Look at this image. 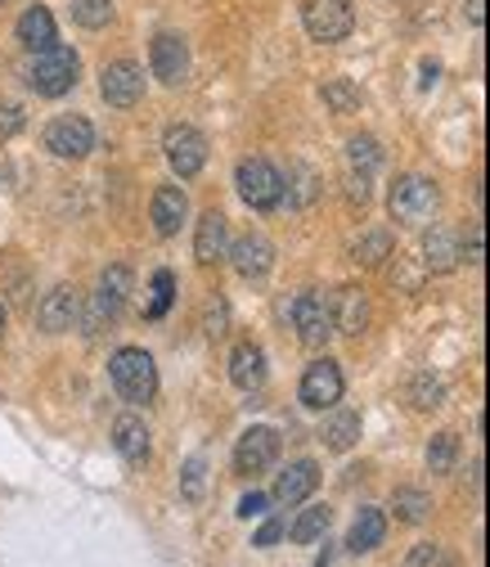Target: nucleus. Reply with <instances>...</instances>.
I'll return each mask as SVG.
<instances>
[{"instance_id":"obj_1","label":"nucleus","mask_w":490,"mask_h":567,"mask_svg":"<svg viewBox=\"0 0 490 567\" xmlns=\"http://www.w3.org/2000/svg\"><path fill=\"white\" fill-rule=\"evenodd\" d=\"M108 379L117 388L122 401L131 405H149L158 396V365L145 347H122L113 351V361H108Z\"/></svg>"},{"instance_id":"obj_2","label":"nucleus","mask_w":490,"mask_h":567,"mask_svg":"<svg viewBox=\"0 0 490 567\" xmlns=\"http://www.w3.org/2000/svg\"><path fill=\"white\" fill-rule=\"evenodd\" d=\"M77 73H82L77 54L54 41L50 50H41V54L32 59V68H28V86H32L37 95H45V100H59V95H67V91L77 86Z\"/></svg>"},{"instance_id":"obj_3","label":"nucleus","mask_w":490,"mask_h":567,"mask_svg":"<svg viewBox=\"0 0 490 567\" xmlns=\"http://www.w3.org/2000/svg\"><path fill=\"white\" fill-rule=\"evenodd\" d=\"M234 185L252 212H274L284 203V176H279L274 163H265V158H243L234 172Z\"/></svg>"},{"instance_id":"obj_4","label":"nucleus","mask_w":490,"mask_h":567,"mask_svg":"<svg viewBox=\"0 0 490 567\" xmlns=\"http://www.w3.org/2000/svg\"><path fill=\"white\" fill-rule=\"evenodd\" d=\"M302 23H306L311 41L337 45V41L352 37L356 10H352V0H306V6H302Z\"/></svg>"},{"instance_id":"obj_5","label":"nucleus","mask_w":490,"mask_h":567,"mask_svg":"<svg viewBox=\"0 0 490 567\" xmlns=\"http://www.w3.org/2000/svg\"><path fill=\"white\" fill-rule=\"evenodd\" d=\"M387 207H392V221H400V226H424V221H432V212H437V185L424 181V176H400V181L392 185Z\"/></svg>"},{"instance_id":"obj_6","label":"nucleus","mask_w":490,"mask_h":567,"mask_svg":"<svg viewBox=\"0 0 490 567\" xmlns=\"http://www.w3.org/2000/svg\"><path fill=\"white\" fill-rule=\"evenodd\" d=\"M126 298H131V270H126V266H108V270L100 275V289H95V298H91L86 329H91V333H100L104 324H113V320L122 316Z\"/></svg>"},{"instance_id":"obj_7","label":"nucleus","mask_w":490,"mask_h":567,"mask_svg":"<svg viewBox=\"0 0 490 567\" xmlns=\"http://www.w3.org/2000/svg\"><path fill=\"white\" fill-rule=\"evenodd\" d=\"M163 150H167V163H171V172H176L180 181H194V176L207 167V140H202V131H194V126H167Z\"/></svg>"},{"instance_id":"obj_8","label":"nucleus","mask_w":490,"mask_h":567,"mask_svg":"<svg viewBox=\"0 0 490 567\" xmlns=\"http://www.w3.org/2000/svg\"><path fill=\"white\" fill-rule=\"evenodd\" d=\"M45 150L54 158H63V163H77V158H86L95 150V126L86 117H54L45 126Z\"/></svg>"},{"instance_id":"obj_9","label":"nucleus","mask_w":490,"mask_h":567,"mask_svg":"<svg viewBox=\"0 0 490 567\" xmlns=\"http://www.w3.org/2000/svg\"><path fill=\"white\" fill-rule=\"evenodd\" d=\"M100 91L113 109H135L139 100H145V68H139L135 59H117L108 63L100 73Z\"/></svg>"},{"instance_id":"obj_10","label":"nucleus","mask_w":490,"mask_h":567,"mask_svg":"<svg viewBox=\"0 0 490 567\" xmlns=\"http://www.w3.org/2000/svg\"><path fill=\"white\" fill-rule=\"evenodd\" d=\"M289 320L306 347H324V338L333 333V316H329V302L320 293H298L289 302Z\"/></svg>"},{"instance_id":"obj_11","label":"nucleus","mask_w":490,"mask_h":567,"mask_svg":"<svg viewBox=\"0 0 490 567\" xmlns=\"http://www.w3.org/2000/svg\"><path fill=\"white\" fill-rule=\"evenodd\" d=\"M337 401H342V370H337V361H329V357L311 361L306 374H302V405L306 410H333Z\"/></svg>"},{"instance_id":"obj_12","label":"nucleus","mask_w":490,"mask_h":567,"mask_svg":"<svg viewBox=\"0 0 490 567\" xmlns=\"http://www.w3.org/2000/svg\"><path fill=\"white\" fill-rule=\"evenodd\" d=\"M274 460H279V433H274V429H265V423L248 429V433L239 437V446H234V468H239L243 477L265 473Z\"/></svg>"},{"instance_id":"obj_13","label":"nucleus","mask_w":490,"mask_h":567,"mask_svg":"<svg viewBox=\"0 0 490 567\" xmlns=\"http://www.w3.org/2000/svg\"><path fill=\"white\" fill-rule=\"evenodd\" d=\"M149 63H154V78L167 86H180L189 78V45L176 32H158L149 45Z\"/></svg>"},{"instance_id":"obj_14","label":"nucleus","mask_w":490,"mask_h":567,"mask_svg":"<svg viewBox=\"0 0 490 567\" xmlns=\"http://www.w3.org/2000/svg\"><path fill=\"white\" fill-rule=\"evenodd\" d=\"M77 316H82V302H77L73 284H59V289H50L41 298V307H37V324L45 333H67V329L77 324Z\"/></svg>"},{"instance_id":"obj_15","label":"nucleus","mask_w":490,"mask_h":567,"mask_svg":"<svg viewBox=\"0 0 490 567\" xmlns=\"http://www.w3.org/2000/svg\"><path fill=\"white\" fill-rule=\"evenodd\" d=\"M333 316V329L346 333V338H361L369 329V298L365 289H356V284H346V289H337V302L329 307Z\"/></svg>"},{"instance_id":"obj_16","label":"nucleus","mask_w":490,"mask_h":567,"mask_svg":"<svg viewBox=\"0 0 490 567\" xmlns=\"http://www.w3.org/2000/svg\"><path fill=\"white\" fill-rule=\"evenodd\" d=\"M230 261H234V270H239L243 279H261V275L274 266V244H270L265 235L248 230V235H239V239H234Z\"/></svg>"},{"instance_id":"obj_17","label":"nucleus","mask_w":490,"mask_h":567,"mask_svg":"<svg viewBox=\"0 0 490 567\" xmlns=\"http://www.w3.org/2000/svg\"><path fill=\"white\" fill-rule=\"evenodd\" d=\"M149 217H154V230H158L163 239L180 235V226H185V217H189V198H185V189H180V185H163V189L154 194Z\"/></svg>"},{"instance_id":"obj_18","label":"nucleus","mask_w":490,"mask_h":567,"mask_svg":"<svg viewBox=\"0 0 490 567\" xmlns=\"http://www.w3.org/2000/svg\"><path fill=\"white\" fill-rule=\"evenodd\" d=\"M315 486H320V468H315V460H298V464H289L284 473H279V482H274V501H279V505H302Z\"/></svg>"},{"instance_id":"obj_19","label":"nucleus","mask_w":490,"mask_h":567,"mask_svg":"<svg viewBox=\"0 0 490 567\" xmlns=\"http://www.w3.org/2000/svg\"><path fill=\"white\" fill-rule=\"evenodd\" d=\"M194 257L202 266H217L226 257V217L212 207V212H202V221H198V235H194Z\"/></svg>"},{"instance_id":"obj_20","label":"nucleus","mask_w":490,"mask_h":567,"mask_svg":"<svg viewBox=\"0 0 490 567\" xmlns=\"http://www.w3.org/2000/svg\"><path fill=\"white\" fill-rule=\"evenodd\" d=\"M230 379H234V388H243V392H257V388L265 383V351H261L257 342H239V347H234Z\"/></svg>"},{"instance_id":"obj_21","label":"nucleus","mask_w":490,"mask_h":567,"mask_svg":"<svg viewBox=\"0 0 490 567\" xmlns=\"http://www.w3.org/2000/svg\"><path fill=\"white\" fill-rule=\"evenodd\" d=\"M113 446H117V455L126 464H149V429L139 419H131V414L113 423Z\"/></svg>"},{"instance_id":"obj_22","label":"nucleus","mask_w":490,"mask_h":567,"mask_svg":"<svg viewBox=\"0 0 490 567\" xmlns=\"http://www.w3.org/2000/svg\"><path fill=\"white\" fill-rule=\"evenodd\" d=\"M383 536H387V518L378 509H361L356 523H352V532H346V549H352V554H369V549L383 545Z\"/></svg>"},{"instance_id":"obj_23","label":"nucleus","mask_w":490,"mask_h":567,"mask_svg":"<svg viewBox=\"0 0 490 567\" xmlns=\"http://www.w3.org/2000/svg\"><path fill=\"white\" fill-rule=\"evenodd\" d=\"M19 41L32 50V54H41V50H50L59 37H54V14L45 10V6H32L23 19H19Z\"/></svg>"},{"instance_id":"obj_24","label":"nucleus","mask_w":490,"mask_h":567,"mask_svg":"<svg viewBox=\"0 0 490 567\" xmlns=\"http://www.w3.org/2000/svg\"><path fill=\"white\" fill-rule=\"evenodd\" d=\"M424 266L432 270V275H450L455 266H459V248H455V235L450 230H428V239H424Z\"/></svg>"},{"instance_id":"obj_25","label":"nucleus","mask_w":490,"mask_h":567,"mask_svg":"<svg viewBox=\"0 0 490 567\" xmlns=\"http://www.w3.org/2000/svg\"><path fill=\"white\" fill-rule=\"evenodd\" d=\"M356 437H361V414H356V410H337V414L324 423V446L337 451V455L352 451Z\"/></svg>"},{"instance_id":"obj_26","label":"nucleus","mask_w":490,"mask_h":567,"mask_svg":"<svg viewBox=\"0 0 490 567\" xmlns=\"http://www.w3.org/2000/svg\"><path fill=\"white\" fill-rule=\"evenodd\" d=\"M428 509H432L428 491H418V486H396V491H392V514H396L400 523L418 527V523L428 518Z\"/></svg>"},{"instance_id":"obj_27","label":"nucleus","mask_w":490,"mask_h":567,"mask_svg":"<svg viewBox=\"0 0 490 567\" xmlns=\"http://www.w3.org/2000/svg\"><path fill=\"white\" fill-rule=\"evenodd\" d=\"M329 518H333V514H329V505H311V509H302V514H298V523H293V527H284V532L293 536V545H315V540L329 532Z\"/></svg>"},{"instance_id":"obj_28","label":"nucleus","mask_w":490,"mask_h":567,"mask_svg":"<svg viewBox=\"0 0 490 567\" xmlns=\"http://www.w3.org/2000/svg\"><path fill=\"white\" fill-rule=\"evenodd\" d=\"M352 252H356V261H361V266H383V261L392 257V235H387V230H369V235H361V239H356V248H352Z\"/></svg>"},{"instance_id":"obj_29","label":"nucleus","mask_w":490,"mask_h":567,"mask_svg":"<svg viewBox=\"0 0 490 567\" xmlns=\"http://www.w3.org/2000/svg\"><path fill=\"white\" fill-rule=\"evenodd\" d=\"M324 104L333 109V113H361V91L346 82V78H333V82H324Z\"/></svg>"},{"instance_id":"obj_30","label":"nucleus","mask_w":490,"mask_h":567,"mask_svg":"<svg viewBox=\"0 0 490 567\" xmlns=\"http://www.w3.org/2000/svg\"><path fill=\"white\" fill-rule=\"evenodd\" d=\"M73 23L82 28H108L113 23V0H73Z\"/></svg>"},{"instance_id":"obj_31","label":"nucleus","mask_w":490,"mask_h":567,"mask_svg":"<svg viewBox=\"0 0 490 567\" xmlns=\"http://www.w3.org/2000/svg\"><path fill=\"white\" fill-rule=\"evenodd\" d=\"M409 401H414V410H437V405L446 401L441 379H432V374H414V383H409Z\"/></svg>"},{"instance_id":"obj_32","label":"nucleus","mask_w":490,"mask_h":567,"mask_svg":"<svg viewBox=\"0 0 490 567\" xmlns=\"http://www.w3.org/2000/svg\"><path fill=\"white\" fill-rule=\"evenodd\" d=\"M455 460H459V437H455V433H437V437L428 442V468H432V473H450Z\"/></svg>"},{"instance_id":"obj_33","label":"nucleus","mask_w":490,"mask_h":567,"mask_svg":"<svg viewBox=\"0 0 490 567\" xmlns=\"http://www.w3.org/2000/svg\"><path fill=\"white\" fill-rule=\"evenodd\" d=\"M346 158H352L356 172H374L383 163V150L374 135H356V140H346Z\"/></svg>"},{"instance_id":"obj_34","label":"nucleus","mask_w":490,"mask_h":567,"mask_svg":"<svg viewBox=\"0 0 490 567\" xmlns=\"http://www.w3.org/2000/svg\"><path fill=\"white\" fill-rule=\"evenodd\" d=\"M289 181H293V185H289L293 203H298V207H311V203H315V194H320V176H315L311 167H302V163H298V167H289Z\"/></svg>"},{"instance_id":"obj_35","label":"nucleus","mask_w":490,"mask_h":567,"mask_svg":"<svg viewBox=\"0 0 490 567\" xmlns=\"http://www.w3.org/2000/svg\"><path fill=\"white\" fill-rule=\"evenodd\" d=\"M171 293H176V279H171V270H158V275H154V302H149V320H163V316H167Z\"/></svg>"},{"instance_id":"obj_36","label":"nucleus","mask_w":490,"mask_h":567,"mask_svg":"<svg viewBox=\"0 0 490 567\" xmlns=\"http://www.w3.org/2000/svg\"><path fill=\"white\" fill-rule=\"evenodd\" d=\"M202 473H207V464L194 455L189 464H185V473H180V495H185V501L194 505V501H202Z\"/></svg>"},{"instance_id":"obj_37","label":"nucleus","mask_w":490,"mask_h":567,"mask_svg":"<svg viewBox=\"0 0 490 567\" xmlns=\"http://www.w3.org/2000/svg\"><path fill=\"white\" fill-rule=\"evenodd\" d=\"M23 131V109L19 104H0V140H10Z\"/></svg>"},{"instance_id":"obj_38","label":"nucleus","mask_w":490,"mask_h":567,"mask_svg":"<svg viewBox=\"0 0 490 567\" xmlns=\"http://www.w3.org/2000/svg\"><path fill=\"white\" fill-rule=\"evenodd\" d=\"M346 198H352V203H369V172H352V176H346Z\"/></svg>"},{"instance_id":"obj_39","label":"nucleus","mask_w":490,"mask_h":567,"mask_svg":"<svg viewBox=\"0 0 490 567\" xmlns=\"http://www.w3.org/2000/svg\"><path fill=\"white\" fill-rule=\"evenodd\" d=\"M279 540H284V523H279V518L261 523V532L252 536V545H257V549H270V545H279Z\"/></svg>"},{"instance_id":"obj_40","label":"nucleus","mask_w":490,"mask_h":567,"mask_svg":"<svg viewBox=\"0 0 490 567\" xmlns=\"http://www.w3.org/2000/svg\"><path fill=\"white\" fill-rule=\"evenodd\" d=\"M265 505H270L265 495H261V491H252V495H243V501H239V518H261V514H265Z\"/></svg>"},{"instance_id":"obj_41","label":"nucleus","mask_w":490,"mask_h":567,"mask_svg":"<svg viewBox=\"0 0 490 567\" xmlns=\"http://www.w3.org/2000/svg\"><path fill=\"white\" fill-rule=\"evenodd\" d=\"M459 257H468L472 266H481V226H472L468 230V239H463V252Z\"/></svg>"},{"instance_id":"obj_42","label":"nucleus","mask_w":490,"mask_h":567,"mask_svg":"<svg viewBox=\"0 0 490 567\" xmlns=\"http://www.w3.org/2000/svg\"><path fill=\"white\" fill-rule=\"evenodd\" d=\"M207 333L212 338L226 333V302H212V311H207Z\"/></svg>"},{"instance_id":"obj_43","label":"nucleus","mask_w":490,"mask_h":567,"mask_svg":"<svg viewBox=\"0 0 490 567\" xmlns=\"http://www.w3.org/2000/svg\"><path fill=\"white\" fill-rule=\"evenodd\" d=\"M432 558H437V545H418V549L405 558V567H428Z\"/></svg>"},{"instance_id":"obj_44","label":"nucleus","mask_w":490,"mask_h":567,"mask_svg":"<svg viewBox=\"0 0 490 567\" xmlns=\"http://www.w3.org/2000/svg\"><path fill=\"white\" fill-rule=\"evenodd\" d=\"M468 23H472V28L486 23V0H468Z\"/></svg>"},{"instance_id":"obj_45","label":"nucleus","mask_w":490,"mask_h":567,"mask_svg":"<svg viewBox=\"0 0 490 567\" xmlns=\"http://www.w3.org/2000/svg\"><path fill=\"white\" fill-rule=\"evenodd\" d=\"M315 567H329V549H324V554H320V563H315Z\"/></svg>"},{"instance_id":"obj_46","label":"nucleus","mask_w":490,"mask_h":567,"mask_svg":"<svg viewBox=\"0 0 490 567\" xmlns=\"http://www.w3.org/2000/svg\"><path fill=\"white\" fill-rule=\"evenodd\" d=\"M0 333H6V307H0Z\"/></svg>"},{"instance_id":"obj_47","label":"nucleus","mask_w":490,"mask_h":567,"mask_svg":"<svg viewBox=\"0 0 490 567\" xmlns=\"http://www.w3.org/2000/svg\"><path fill=\"white\" fill-rule=\"evenodd\" d=\"M0 6H6V0H0Z\"/></svg>"}]
</instances>
